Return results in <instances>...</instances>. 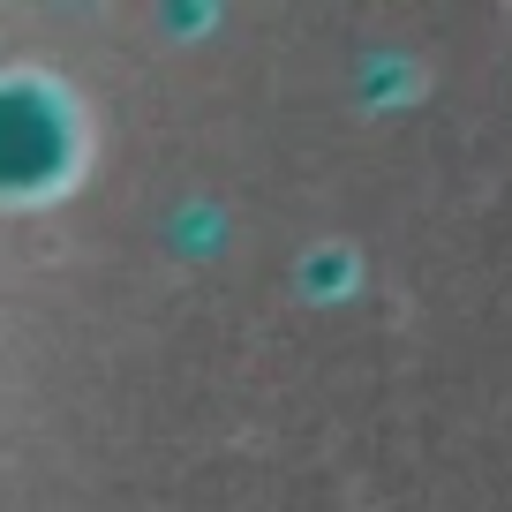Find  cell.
<instances>
[{
  "label": "cell",
  "instance_id": "1",
  "mask_svg": "<svg viewBox=\"0 0 512 512\" xmlns=\"http://www.w3.org/2000/svg\"><path fill=\"white\" fill-rule=\"evenodd\" d=\"M46 166H61V121L46 98L0 91V181H38Z\"/></svg>",
  "mask_w": 512,
  "mask_h": 512
}]
</instances>
